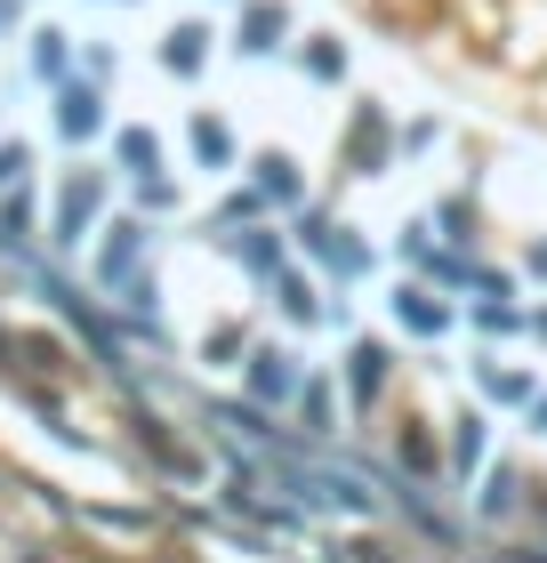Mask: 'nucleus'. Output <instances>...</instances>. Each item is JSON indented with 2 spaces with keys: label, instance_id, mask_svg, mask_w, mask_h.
Wrapping results in <instances>:
<instances>
[{
  "label": "nucleus",
  "instance_id": "obj_1",
  "mask_svg": "<svg viewBox=\"0 0 547 563\" xmlns=\"http://www.w3.org/2000/svg\"><path fill=\"white\" fill-rule=\"evenodd\" d=\"M419 57L547 121V0H354Z\"/></svg>",
  "mask_w": 547,
  "mask_h": 563
},
{
  "label": "nucleus",
  "instance_id": "obj_2",
  "mask_svg": "<svg viewBox=\"0 0 547 563\" xmlns=\"http://www.w3.org/2000/svg\"><path fill=\"white\" fill-rule=\"evenodd\" d=\"M379 378H386V354L362 346V354H354V387H379Z\"/></svg>",
  "mask_w": 547,
  "mask_h": 563
}]
</instances>
